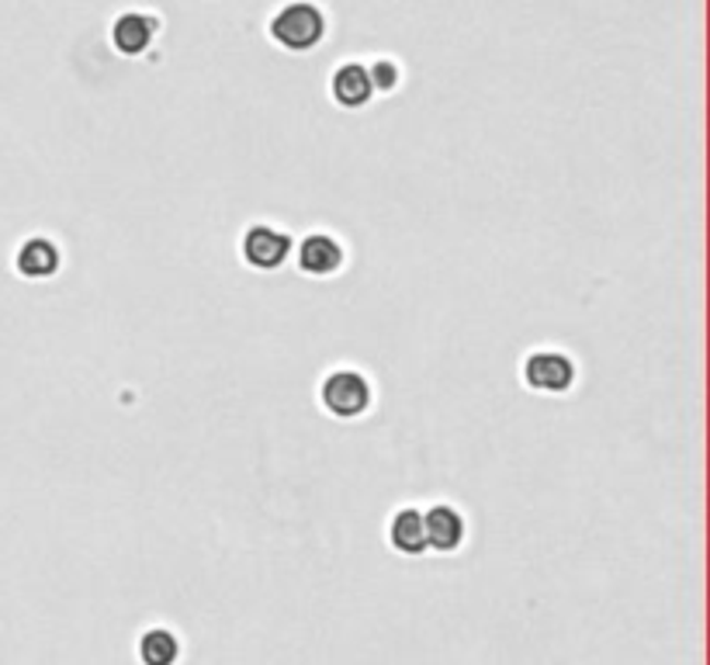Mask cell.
Instances as JSON below:
<instances>
[{
	"instance_id": "obj_3",
	"label": "cell",
	"mask_w": 710,
	"mask_h": 665,
	"mask_svg": "<svg viewBox=\"0 0 710 665\" xmlns=\"http://www.w3.org/2000/svg\"><path fill=\"white\" fill-rule=\"evenodd\" d=\"M523 381L534 392H568L576 381V365L558 351H537L523 360Z\"/></svg>"
},
{
	"instance_id": "obj_11",
	"label": "cell",
	"mask_w": 710,
	"mask_h": 665,
	"mask_svg": "<svg viewBox=\"0 0 710 665\" xmlns=\"http://www.w3.org/2000/svg\"><path fill=\"white\" fill-rule=\"evenodd\" d=\"M56 268H59V250H56L52 239L35 236L17 250V271H22L25 277H49V274H56Z\"/></svg>"
},
{
	"instance_id": "obj_1",
	"label": "cell",
	"mask_w": 710,
	"mask_h": 665,
	"mask_svg": "<svg viewBox=\"0 0 710 665\" xmlns=\"http://www.w3.org/2000/svg\"><path fill=\"white\" fill-rule=\"evenodd\" d=\"M327 35V14H322L309 0H295V4H284L271 17V38L288 52H309L322 43Z\"/></svg>"
},
{
	"instance_id": "obj_5",
	"label": "cell",
	"mask_w": 710,
	"mask_h": 665,
	"mask_svg": "<svg viewBox=\"0 0 710 665\" xmlns=\"http://www.w3.org/2000/svg\"><path fill=\"white\" fill-rule=\"evenodd\" d=\"M423 527H426V548H434L440 555L458 551L464 541V516L454 507H434L423 513Z\"/></svg>"
},
{
	"instance_id": "obj_10",
	"label": "cell",
	"mask_w": 710,
	"mask_h": 665,
	"mask_svg": "<svg viewBox=\"0 0 710 665\" xmlns=\"http://www.w3.org/2000/svg\"><path fill=\"white\" fill-rule=\"evenodd\" d=\"M180 638L170 628H150L139 638V662L142 665H177Z\"/></svg>"
},
{
	"instance_id": "obj_4",
	"label": "cell",
	"mask_w": 710,
	"mask_h": 665,
	"mask_svg": "<svg viewBox=\"0 0 710 665\" xmlns=\"http://www.w3.org/2000/svg\"><path fill=\"white\" fill-rule=\"evenodd\" d=\"M292 257V239L274 226H253L242 236V260L253 271H277Z\"/></svg>"
},
{
	"instance_id": "obj_9",
	"label": "cell",
	"mask_w": 710,
	"mask_h": 665,
	"mask_svg": "<svg viewBox=\"0 0 710 665\" xmlns=\"http://www.w3.org/2000/svg\"><path fill=\"white\" fill-rule=\"evenodd\" d=\"M389 541H392V548L399 555H423V551H430L426 548V527H423V513L413 510V507H405L392 516L389 523Z\"/></svg>"
},
{
	"instance_id": "obj_6",
	"label": "cell",
	"mask_w": 710,
	"mask_h": 665,
	"mask_svg": "<svg viewBox=\"0 0 710 665\" xmlns=\"http://www.w3.org/2000/svg\"><path fill=\"white\" fill-rule=\"evenodd\" d=\"M343 264V247L336 244L333 236L327 233H312L301 239V247H298V268L312 274V277H327L333 271H340Z\"/></svg>"
},
{
	"instance_id": "obj_12",
	"label": "cell",
	"mask_w": 710,
	"mask_h": 665,
	"mask_svg": "<svg viewBox=\"0 0 710 665\" xmlns=\"http://www.w3.org/2000/svg\"><path fill=\"white\" fill-rule=\"evenodd\" d=\"M368 73H371L375 91H392V87L399 84V70L389 63V59H381V63H375V70H368Z\"/></svg>"
},
{
	"instance_id": "obj_8",
	"label": "cell",
	"mask_w": 710,
	"mask_h": 665,
	"mask_svg": "<svg viewBox=\"0 0 710 665\" xmlns=\"http://www.w3.org/2000/svg\"><path fill=\"white\" fill-rule=\"evenodd\" d=\"M153 35H156V22L146 14H121L118 22L111 25V43L121 56H139V52H146L150 43H153Z\"/></svg>"
},
{
	"instance_id": "obj_2",
	"label": "cell",
	"mask_w": 710,
	"mask_h": 665,
	"mask_svg": "<svg viewBox=\"0 0 710 665\" xmlns=\"http://www.w3.org/2000/svg\"><path fill=\"white\" fill-rule=\"evenodd\" d=\"M319 399L336 419H354L371 406V385L357 371H333L322 381Z\"/></svg>"
},
{
	"instance_id": "obj_7",
	"label": "cell",
	"mask_w": 710,
	"mask_h": 665,
	"mask_svg": "<svg viewBox=\"0 0 710 665\" xmlns=\"http://www.w3.org/2000/svg\"><path fill=\"white\" fill-rule=\"evenodd\" d=\"M330 87H333V100L340 108H364L375 94L371 73H368V67H360V63H343L333 73Z\"/></svg>"
}]
</instances>
